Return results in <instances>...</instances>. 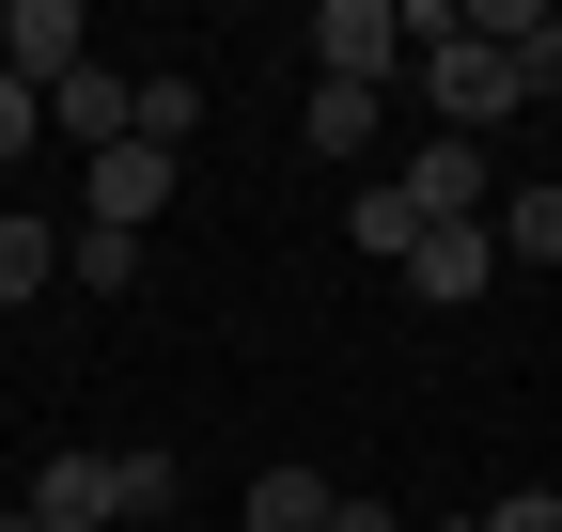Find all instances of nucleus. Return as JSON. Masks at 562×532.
<instances>
[{"mask_svg": "<svg viewBox=\"0 0 562 532\" xmlns=\"http://www.w3.org/2000/svg\"><path fill=\"white\" fill-rule=\"evenodd\" d=\"M188 125H203V79H188V63H157V79H140V142L188 157Z\"/></svg>", "mask_w": 562, "mask_h": 532, "instance_id": "12", "label": "nucleus"}, {"mask_svg": "<svg viewBox=\"0 0 562 532\" xmlns=\"http://www.w3.org/2000/svg\"><path fill=\"white\" fill-rule=\"evenodd\" d=\"M297 142H313V157H360V142H375V95H344V79H313V110H297Z\"/></svg>", "mask_w": 562, "mask_h": 532, "instance_id": "13", "label": "nucleus"}, {"mask_svg": "<svg viewBox=\"0 0 562 532\" xmlns=\"http://www.w3.org/2000/svg\"><path fill=\"white\" fill-rule=\"evenodd\" d=\"M313 79H344V95H375L391 79V63H406V16H391V0H313Z\"/></svg>", "mask_w": 562, "mask_h": 532, "instance_id": "2", "label": "nucleus"}, {"mask_svg": "<svg viewBox=\"0 0 562 532\" xmlns=\"http://www.w3.org/2000/svg\"><path fill=\"white\" fill-rule=\"evenodd\" d=\"M484 282H501V235H484V220H453V235H406V298H484Z\"/></svg>", "mask_w": 562, "mask_h": 532, "instance_id": "7", "label": "nucleus"}, {"mask_svg": "<svg viewBox=\"0 0 562 532\" xmlns=\"http://www.w3.org/2000/svg\"><path fill=\"white\" fill-rule=\"evenodd\" d=\"M47 142H79V157H110V142H140V79H125V63H79V79L47 95Z\"/></svg>", "mask_w": 562, "mask_h": 532, "instance_id": "6", "label": "nucleus"}, {"mask_svg": "<svg viewBox=\"0 0 562 532\" xmlns=\"http://www.w3.org/2000/svg\"><path fill=\"white\" fill-rule=\"evenodd\" d=\"M157 204H172V157H157V142H110V157H79V220H94V235H140Z\"/></svg>", "mask_w": 562, "mask_h": 532, "instance_id": "5", "label": "nucleus"}, {"mask_svg": "<svg viewBox=\"0 0 562 532\" xmlns=\"http://www.w3.org/2000/svg\"><path fill=\"white\" fill-rule=\"evenodd\" d=\"M79 63H94V16H79V0H0V79L63 95Z\"/></svg>", "mask_w": 562, "mask_h": 532, "instance_id": "4", "label": "nucleus"}, {"mask_svg": "<svg viewBox=\"0 0 562 532\" xmlns=\"http://www.w3.org/2000/svg\"><path fill=\"white\" fill-rule=\"evenodd\" d=\"M328 501H344V486H313V470H266V486H250V532H328Z\"/></svg>", "mask_w": 562, "mask_h": 532, "instance_id": "15", "label": "nucleus"}, {"mask_svg": "<svg viewBox=\"0 0 562 532\" xmlns=\"http://www.w3.org/2000/svg\"><path fill=\"white\" fill-rule=\"evenodd\" d=\"M110 501L125 517H172V454H110Z\"/></svg>", "mask_w": 562, "mask_h": 532, "instance_id": "17", "label": "nucleus"}, {"mask_svg": "<svg viewBox=\"0 0 562 532\" xmlns=\"http://www.w3.org/2000/svg\"><path fill=\"white\" fill-rule=\"evenodd\" d=\"M391 188H406V220H422V235H453V220H501V157H484V142H422Z\"/></svg>", "mask_w": 562, "mask_h": 532, "instance_id": "3", "label": "nucleus"}, {"mask_svg": "<svg viewBox=\"0 0 562 532\" xmlns=\"http://www.w3.org/2000/svg\"><path fill=\"white\" fill-rule=\"evenodd\" d=\"M422 95H438V142H484L501 110H531V95H516V47H484V16L422 63Z\"/></svg>", "mask_w": 562, "mask_h": 532, "instance_id": "1", "label": "nucleus"}, {"mask_svg": "<svg viewBox=\"0 0 562 532\" xmlns=\"http://www.w3.org/2000/svg\"><path fill=\"white\" fill-rule=\"evenodd\" d=\"M0 532H32V517H0Z\"/></svg>", "mask_w": 562, "mask_h": 532, "instance_id": "22", "label": "nucleus"}, {"mask_svg": "<svg viewBox=\"0 0 562 532\" xmlns=\"http://www.w3.org/2000/svg\"><path fill=\"white\" fill-rule=\"evenodd\" d=\"M63 282H79V298H125L140 282V235H94L79 220V235H63Z\"/></svg>", "mask_w": 562, "mask_h": 532, "instance_id": "14", "label": "nucleus"}, {"mask_svg": "<svg viewBox=\"0 0 562 532\" xmlns=\"http://www.w3.org/2000/svg\"><path fill=\"white\" fill-rule=\"evenodd\" d=\"M328 532H406V517H391V501H360V486H344V501H328Z\"/></svg>", "mask_w": 562, "mask_h": 532, "instance_id": "20", "label": "nucleus"}, {"mask_svg": "<svg viewBox=\"0 0 562 532\" xmlns=\"http://www.w3.org/2000/svg\"><path fill=\"white\" fill-rule=\"evenodd\" d=\"M32 125H47V95H32V79H0V173L32 157Z\"/></svg>", "mask_w": 562, "mask_h": 532, "instance_id": "18", "label": "nucleus"}, {"mask_svg": "<svg viewBox=\"0 0 562 532\" xmlns=\"http://www.w3.org/2000/svg\"><path fill=\"white\" fill-rule=\"evenodd\" d=\"M16 517H32V532H110V517H125V501H110V454H47Z\"/></svg>", "mask_w": 562, "mask_h": 532, "instance_id": "8", "label": "nucleus"}, {"mask_svg": "<svg viewBox=\"0 0 562 532\" xmlns=\"http://www.w3.org/2000/svg\"><path fill=\"white\" fill-rule=\"evenodd\" d=\"M484 235H501V266H562V173H516Z\"/></svg>", "mask_w": 562, "mask_h": 532, "instance_id": "10", "label": "nucleus"}, {"mask_svg": "<svg viewBox=\"0 0 562 532\" xmlns=\"http://www.w3.org/2000/svg\"><path fill=\"white\" fill-rule=\"evenodd\" d=\"M484 532H562V486H516V501H484Z\"/></svg>", "mask_w": 562, "mask_h": 532, "instance_id": "19", "label": "nucleus"}, {"mask_svg": "<svg viewBox=\"0 0 562 532\" xmlns=\"http://www.w3.org/2000/svg\"><path fill=\"white\" fill-rule=\"evenodd\" d=\"M422 532H484V517H422Z\"/></svg>", "mask_w": 562, "mask_h": 532, "instance_id": "21", "label": "nucleus"}, {"mask_svg": "<svg viewBox=\"0 0 562 532\" xmlns=\"http://www.w3.org/2000/svg\"><path fill=\"white\" fill-rule=\"evenodd\" d=\"M484 16V47H516V95H562V16L547 0H469Z\"/></svg>", "mask_w": 562, "mask_h": 532, "instance_id": "9", "label": "nucleus"}, {"mask_svg": "<svg viewBox=\"0 0 562 532\" xmlns=\"http://www.w3.org/2000/svg\"><path fill=\"white\" fill-rule=\"evenodd\" d=\"M344 235H360V251H375V266H406V235H422V220H406V188H391V173H375V188H360V204H344Z\"/></svg>", "mask_w": 562, "mask_h": 532, "instance_id": "16", "label": "nucleus"}, {"mask_svg": "<svg viewBox=\"0 0 562 532\" xmlns=\"http://www.w3.org/2000/svg\"><path fill=\"white\" fill-rule=\"evenodd\" d=\"M63 282V220L47 204H0V298H47Z\"/></svg>", "mask_w": 562, "mask_h": 532, "instance_id": "11", "label": "nucleus"}]
</instances>
